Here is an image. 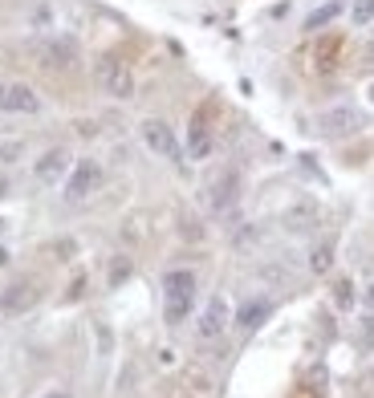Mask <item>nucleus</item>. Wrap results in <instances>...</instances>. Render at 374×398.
I'll return each instance as SVG.
<instances>
[{"label":"nucleus","mask_w":374,"mask_h":398,"mask_svg":"<svg viewBox=\"0 0 374 398\" xmlns=\"http://www.w3.org/2000/svg\"><path fill=\"white\" fill-rule=\"evenodd\" d=\"M317 220V211L309 208V204H301V208H293L289 215H285V224H289V232H305L309 224Z\"/></svg>","instance_id":"nucleus-15"},{"label":"nucleus","mask_w":374,"mask_h":398,"mask_svg":"<svg viewBox=\"0 0 374 398\" xmlns=\"http://www.w3.org/2000/svg\"><path fill=\"white\" fill-rule=\"evenodd\" d=\"M37 57H41V66H45V70H73V66H77V57H82V49H77L73 37L53 33V37H45V41L37 45Z\"/></svg>","instance_id":"nucleus-5"},{"label":"nucleus","mask_w":374,"mask_h":398,"mask_svg":"<svg viewBox=\"0 0 374 398\" xmlns=\"http://www.w3.org/2000/svg\"><path fill=\"white\" fill-rule=\"evenodd\" d=\"M4 264H8V248H0V268H4Z\"/></svg>","instance_id":"nucleus-24"},{"label":"nucleus","mask_w":374,"mask_h":398,"mask_svg":"<svg viewBox=\"0 0 374 398\" xmlns=\"http://www.w3.org/2000/svg\"><path fill=\"white\" fill-rule=\"evenodd\" d=\"M362 305H366V309H374V281L362 289Z\"/></svg>","instance_id":"nucleus-22"},{"label":"nucleus","mask_w":374,"mask_h":398,"mask_svg":"<svg viewBox=\"0 0 374 398\" xmlns=\"http://www.w3.org/2000/svg\"><path fill=\"white\" fill-rule=\"evenodd\" d=\"M350 17H354V24H371L374 21V0H354Z\"/></svg>","instance_id":"nucleus-18"},{"label":"nucleus","mask_w":374,"mask_h":398,"mask_svg":"<svg viewBox=\"0 0 374 398\" xmlns=\"http://www.w3.org/2000/svg\"><path fill=\"white\" fill-rule=\"evenodd\" d=\"M98 82H102V90L114 98V102H130L135 98V73H130L126 61H118V57H106L98 66Z\"/></svg>","instance_id":"nucleus-4"},{"label":"nucleus","mask_w":374,"mask_h":398,"mask_svg":"<svg viewBox=\"0 0 374 398\" xmlns=\"http://www.w3.org/2000/svg\"><path fill=\"white\" fill-rule=\"evenodd\" d=\"M37 301V284L33 281H13L4 293H0V313H24Z\"/></svg>","instance_id":"nucleus-11"},{"label":"nucleus","mask_w":374,"mask_h":398,"mask_svg":"<svg viewBox=\"0 0 374 398\" xmlns=\"http://www.w3.org/2000/svg\"><path fill=\"white\" fill-rule=\"evenodd\" d=\"M371 98H374V86H371Z\"/></svg>","instance_id":"nucleus-26"},{"label":"nucleus","mask_w":374,"mask_h":398,"mask_svg":"<svg viewBox=\"0 0 374 398\" xmlns=\"http://www.w3.org/2000/svg\"><path fill=\"white\" fill-rule=\"evenodd\" d=\"M130 273H135V264H130L126 257H114V260H110V277H106L110 289H118L122 281H130Z\"/></svg>","instance_id":"nucleus-16"},{"label":"nucleus","mask_w":374,"mask_h":398,"mask_svg":"<svg viewBox=\"0 0 374 398\" xmlns=\"http://www.w3.org/2000/svg\"><path fill=\"white\" fill-rule=\"evenodd\" d=\"M70 167H73V155L66 146H53V151H45V155L33 163V175H37L41 183H61V179L70 175Z\"/></svg>","instance_id":"nucleus-8"},{"label":"nucleus","mask_w":374,"mask_h":398,"mask_svg":"<svg viewBox=\"0 0 374 398\" xmlns=\"http://www.w3.org/2000/svg\"><path fill=\"white\" fill-rule=\"evenodd\" d=\"M139 135H142V142L155 151V155H163V159H179V139H175V130L167 126V122H159V118H147L139 126Z\"/></svg>","instance_id":"nucleus-7"},{"label":"nucleus","mask_w":374,"mask_h":398,"mask_svg":"<svg viewBox=\"0 0 374 398\" xmlns=\"http://www.w3.org/2000/svg\"><path fill=\"white\" fill-rule=\"evenodd\" d=\"M102 167H98V159H77V163L70 167V175H66V199H90L94 191L102 187Z\"/></svg>","instance_id":"nucleus-3"},{"label":"nucleus","mask_w":374,"mask_h":398,"mask_svg":"<svg viewBox=\"0 0 374 398\" xmlns=\"http://www.w3.org/2000/svg\"><path fill=\"white\" fill-rule=\"evenodd\" d=\"M163 297H167V326H179L187 313H191V301H195V273L191 268H171L163 277Z\"/></svg>","instance_id":"nucleus-1"},{"label":"nucleus","mask_w":374,"mask_h":398,"mask_svg":"<svg viewBox=\"0 0 374 398\" xmlns=\"http://www.w3.org/2000/svg\"><path fill=\"white\" fill-rule=\"evenodd\" d=\"M211 208L216 211H228L236 204V199H240V175H236V171H228V175H220V179H216V183H211Z\"/></svg>","instance_id":"nucleus-12"},{"label":"nucleus","mask_w":374,"mask_h":398,"mask_svg":"<svg viewBox=\"0 0 374 398\" xmlns=\"http://www.w3.org/2000/svg\"><path fill=\"white\" fill-rule=\"evenodd\" d=\"M0 110L4 114H37L41 110V94L24 82H0Z\"/></svg>","instance_id":"nucleus-6"},{"label":"nucleus","mask_w":374,"mask_h":398,"mask_svg":"<svg viewBox=\"0 0 374 398\" xmlns=\"http://www.w3.org/2000/svg\"><path fill=\"white\" fill-rule=\"evenodd\" d=\"M366 61H374V37L366 41Z\"/></svg>","instance_id":"nucleus-23"},{"label":"nucleus","mask_w":374,"mask_h":398,"mask_svg":"<svg viewBox=\"0 0 374 398\" xmlns=\"http://www.w3.org/2000/svg\"><path fill=\"white\" fill-rule=\"evenodd\" d=\"M17 155H21V142H4L0 146V163H13Z\"/></svg>","instance_id":"nucleus-21"},{"label":"nucleus","mask_w":374,"mask_h":398,"mask_svg":"<svg viewBox=\"0 0 374 398\" xmlns=\"http://www.w3.org/2000/svg\"><path fill=\"white\" fill-rule=\"evenodd\" d=\"M334 305H338V309H350V305H354V284L350 281L334 284Z\"/></svg>","instance_id":"nucleus-19"},{"label":"nucleus","mask_w":374,"mask_h":398,"mask_svg":"<svg viewBox=\"0 0 374 398\" xmlns=\"http://www.w3.org/2000/svg\"><path fill=\"white\" fill-rule=\"evenodd\" d=\"M269 317H273V301H269V297H248V301L232 313V326L244 329V333H253V329H260Z\"/></svg>","instance_id":"nucleus-10"},{"label":"nucleus","mask_w":374,"mask_h":398,"mask_svg":"<svg viewBox=\"0 0 374 398\" xmlns=\"http://www.w3.org/2000/svg\"><path fill=\"white\" fill-rule=\"evenodd\" d=\"M366 122H371V114H366L362 106L338 102V106H326V110L317 114V130H322L326 139H350V135H362V130H366Z\"/></svg>","instance_id":"nucleus-2"},{"label":"nucleus","mask_w":374,"mask_h":398,"mask_svg":"<svg viewBox=\"0 0 374 398\" xmlns=\"http://www.w3.org/2000/svg\"><path fill=\"white\" fill-rule=\"evenodd\" d=\"M338 13H342V0H326L322 8H313V13L305 17V33H317V29H326L329 21H338Z\"/></svg>","instance_id":"nucleus-13"},{"label":"nucleus","mask_w":374,"mask_h":398,"mask_svg":"<svg viewBox=\"0 0 374 398\" xmlns=\"http://www.w3.org/2000/svg\"><path fill=\"white\" fill-rule=\"evenodd\" d=\"M228 321H232V309H228V301L224 297H211L208 305H204V313H200V337H220L224 329H228Z\"/></svg>","instance_id":"nucleus-9"},{"label":"nucleus","mask_w":374,"mask_h":398,"mask_svg":"<svg viewBox=\"0 0 374 398\" xmlns=\"http://www.w3.org/2000/svg\"><path fill=\"white\" fill-rule=\"evenodd\" d=\"M94 342H98V353H102V358L114 350V333H110V326H94Z\"/></svg>","instance_id":"nucleus-20"},{"label":"nucleus","mask_w":374,"mask_h":398,"mask_svg":"<svg viewBox=\"0 0 374 398\" xmlns=\"http://www.w3.org/2000/svg\"><path fill=\"white\" fill-rule=\"evenodd\" d=\"M45 398H70V395H45Z\"/></svg>","instance_id":"nucleus-25"},{"label":"nucleus","mask_w":374,"mask_h":398,"mask_svg":"<svg viewBox=\"0 0 374 398\" xmlns=\"http://www.w3.org/2000/svg\"><path fill=\"white\" fill-rule=\"evenodd\" d=\"M211 151V139H208V126H204V114H195L191 118V155H208Z\"/></svg>","instance_id":"nucleus-14"},{"label":"nucleus","mask_w":374,"mask_h":398,"mask_svg":"<svg viewBox=\"0 0 374 398\" xmlns=\"http://www.w3.org/2000/svg\"><path fill=\"white\" fill-rule=\"evenodd\" d=\"M309 268H313V273H329V268H334V248H329V244H317L313 257H309Z\"/></svg>","instance_id":"nucleus-17"}]
</instances>
